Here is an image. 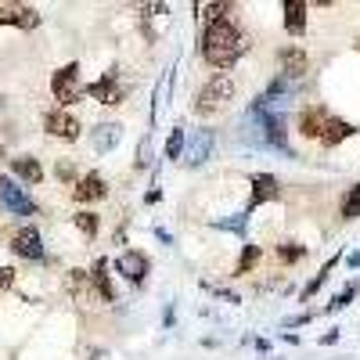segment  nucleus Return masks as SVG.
<instances>
[{"mask_svg":"<svg viewBox=\"0 0 360 360\" xmlns=\"http://www.w3.org/2000/svg\"><path fill=\"white\" fill-rule=\"evenodd\" d=\"M249 37L238 29V22L227 15V18H217V22H209L205 25V33H202V58L213 69H231L238 58H242L249 51Z\"/></svg>","mask_w":360,"mask_h":360,"instance_id":"f257e3e1","label":"nucleus"},{"mask_svg":"<svg viewBox=\"0 0 360 360\" xmlns=\"http://www.w3.org/2000/svg\"><path fill=\"white\" fill-rule=\"evenodd\" d=\"M231 98H234V79H231L227 72H217L213 79H209V83L198 90L195 112H198V115H213V112H220Z\"/></svg>","mask_w":360,"mask_h":360,"instance_id":"f03ea898","label":"nucleus"},{"mask_svg":"<svg viewBox=\"0 0 360 360\" xmlns=\"http://www.w3.org/2000/svg\"><path fill=\"white\" fill-rule=\"evenodd\" d=\"M51 94H54V101L62 105V108H69L72 101H79L83 86H79V65L76 62L62 65V69L51 76Z\"/></svg>","mask_w":360,"mask_h":360,"instance_id":"7ed1b4c3","label":"nucleus"},{"mask_svg":"<svg viewBox=\"0 0 360 360\" xmlns=\"http://www.w3.org/2000/svg\"><path fill=\"white\" fill-rule=\"evenodd\" d=\"M213 148H217V130H213V127L191 130V137H188V144H184V166H191V169L205 166L209 155H213Z\"/></svg>","mask_w":360,"mask_h":360,"instance_id":"20e7f679","label":"nucleus"},{"mask_svg":"<svg viewBox=\"0 0 360 360\" xmlns=\"http://www.w3.org/2000/svg\"><path fill=\"white\" fill-rule=\"evenodd\" d=\"M0 205L15 217H33L37 213V202L25 195V188H18L15 176H0Z\"/></svg>","mask_w":360,"mask_h":360,"instance_id":"39448f33","label":"nucleus"},{"mask_svg":"<svg viewBox=\"0 0 360 360\" xmlns=\"http://www.w3.org/2000/svg\"><path fill=\"white\" fill-rule=\"evenodd\" d=\"M249 202H245V217L249 213H256L259 205H266V202H278V195H281V184H278V176L274 173H252L249 176Z\"/></svg>","mask_w":360,"mask_h":360,"instance_id":"423d86ee","label":"nucleus"},{"mask_svg":"<svg viewBox=\"0 0 360 360\" xmlns=\"http://www.w3.org/2000/svg\"><path fill=\"white\" fill-rule=\"evenodd\" d=\"M86 94L94 98V101H101V105H123L130 90L119 83V69H108L98 83H90V86H86Z\"/></svg>","mask_w":360,"mask_h":360,"instance_id":"0eeeda50","label":"nucleus"},{"mask_svg":"<svg viewBox=\"0 0 360 360\" xmlns=\"http://www.w3.org/2000/svg\"><path fill=\"white\" fill-rule=\"evenodd\" d=\"M278 65H281V76L288 79V83H295V79H303L307 72H310V54L303 51V47H281L278 51Z\"/></svg>","mask_w":360,"mask_h":360,"instance_id":"6e6552de","label":"nucleus"},{"mask_svg":"<svg viewBox=\"0 0 360 360\" xmlns=\"http://www.w3.org/2000/svg\"><path fill=\"white\" fill-rule=\"evenodd\" d=\"M44 130H47L51 137H62V141H76V137L83 134L79 119H76L72 112H65V108L47 112V115H44Z\"/></svg>","mask_w":360,"mask_h":360,"instance_id":"1a4fd4ad","label":"nucleus"},{"mask_svg":"<svg viewBox=\"0 0 360 360\" xmlns=\"http://www.w3.org/2000/svg\"><path fill=\"white\" fill-rule=\"evenodd\" d=\"M11 252L15 256H22V259H44V238H40V231L37 227H22V231H15V238H11Z\"/></svg>","mask_w":360,"mask_h":360,"instance_id":"9d476101","label":"nucleus"},{"mask_svg":"<svg viewBox=\"0 0 360 360\" xmlns=\"http://www.w3.org/2000/svg\"><path fill=\"white\" fill-rule=\"evenodd\" d=\"M328 119H332V112H328L324 105H307L303 112H299V134H303L307 141H321Z\"/></svg>","mask_w":360,"mask_h":360,"instance_id":"9b49d317","label":"nucleus"},{"mask_svg":"<svg viewBox=\"0 0 360 360\" xmlns=\"http://www.w3.org/2000/svg\"><path fill=\"white\" fill-rule=\"evenodd\" d=\"M148 266H152V263H148V256H144V252H134V249H127L123 256L115 259V270H119V274H123L130 285H144Z\"/></svg>","mask_w":360,"mask_h":360,"instance_id":"f8f14e48","label":"nucleus"},{"mask_svg":"<svg viewBox=\"0 0 360 360\" xmlns=\"http://www.w3.org/2000/svg\"><path fill=\"white\" fill-rule=\"evenodd\" d=\"M0 25L37 29V25H40V11L29 8V4H4V8H0Z\"/></svg>","mask_w":360,"mask_h":360,"instance_id":"ddd939ff","label":"nucleus"},{"mask_svg":"<svg viewBox=\"0 0 360 360\" xmlns=\"http://www.w3.org/2000/svg\"><path fill=\"white\" fill-rule=\"evenodd\" d=\"M105 195H108V184H105L101 173H86L79 184L72 188V198L76 202H101Z\"/></svg>","mask_w":360,"mask_h":360,"instance_id":"4468645a","label":"nucleus"},{"mask_svg":"<svg viewBox=\"0 0 360 360\" xmlns=\"http://www.w3.org/2000/svg\"><path fill=\"white\" fill-rule=\"evenodd\" d=\"M90 288H94L105 303H115V285H112V274H108V259L101 256L94 266H90Z\"/></svg>","mask_w":360,"mask_h":360,"instance_id":"2eb2a0df","label":"nucleus"},{"mask_svg":"<svg viewBox=\"0 0 360 360\" xmlns=\"http://www.w3.org/2000/svg\"><path fill=\"white\" fill-rule=\"evenodd\" d=\"M281 11H285V33L288 37H303L307 33V4L303 0H285Z\"/></svg>","mask_w":360,"mask_h":360,"instance_id":"dca6fc26","label":"nucleus"},{"mask_svg":"<svg viewBox=\"0 0 360 360\" xmlns=\"http://www.w3.org/2000/svg\"><path fill=\"white\" fill-rule=\"evenodd\" d=\"M90 141H94V152H112V148L123 141V127L119 123H98L94 134H90Z\"/></svg>","mask_w":360,"mask_h":360,"instance_id":"f3484780","label":"nucleus"},{"mask_svg":"<svg viewBox=\"0 0 360 360\" xmlns=\"http://www.w3.org/2000/svg\"><path fill=\"white\" fill-rule=\"evenodd\" d=\"M353 134H356L353 123H346V119L332 115V119H328V127H324V134H321V144H324V148H335V144H342V141L353 137Z\"/></svg>","mask_w":360,"mask_h":360,"instance_id":"a211bd4d","label":"nucleus"},{"mask_svg":"<svg viewBox=\"0 0 360 360\" xmlns=\"http://www.w3.org/2000/svg\"><path fill=\"white\" fill-rule=\"evenodd\" d=\"M11 173H15L18 180H25V184H40V180H44V166H40V159H33V155L11 159Z\"/></svg>","mask_w":360,"mask_h":360,"instance_id":"6ab92c4d","label":"nucleus"},{"mask_svg":"<svg viewBox=\"0 0 360 360\" xmlns=\"http://www.w3.org/2000/svg\"><path fill=\"white\" fill-rule=\"evenodd\" d=\"M65 288H69V295H86L90 292V270H69Z\"/></svg>","mask_w":360,"mask_h":360,"instance_id":"aec40b11","label":"nucleus"},{"mask_svg":"<svg viewBox=\"0 0 360 360\" xmlns=\"http://www.w3.org/2000/svg\"><path fill=\"white\" fill-rule=\"evenodd\" d=\"M339 213H342V220H356V217H360V184H353V188L342 195Z\"/></svg>","mask_w":360,"mask_h":360,"instance_id":"412c9836","label":"nucleus"},{"mask_svg":"<svg viewBox=\"0 0 360 360\" xmlns=\"http://www.w3.org/2000/svg\"><path fill=\"white\" fill-rule=\"evenodd\" d=\"M259 256H263V249H259V245H245V249H242V256H238V266H234V274H238V278H245L249 270H252V266L259 263Z\"/></svg>","mask_w":360,"mask_h":360,"instance_id":"4be33fe9","label":"nucleus"},{"mask_svg":"<svg viewBox=\"0 0 360 360\" xmlns=\"http://www.w3.org/2000/svg\"><path fill=\"white\" fill-rule=\"evenodd\" d=\"M184 144H188V134H184V127H173V134H169V141H166V159H184Z\"/></svg>","mask_w":360,"mask_h":360,"instance_id":"5701e85b","label":"nucleus"},{"mask_svg":"<svg viewBox=\"0 0 360 360\" xmlns=\"http://www.w3.org/2000/svg\"><path fill=\"white\" fill-rule=\"evenodd\" d=\"M72 220H76V227H79V234H83V238H98V231H101L98 213H90V209H83V213H76Z\"/></svg>","mask_w":360,"mask_h":360,"instance_id":"b1692460","label":"nucleus"},{"mask_svg":"<svg viewBox=\"0 0 360 360\" xmlns=\"http://www.w3.org/2000/svg\"><path fill=\"white\" fill-rule=\"evenodd\" d=\"M335 263H339V256H335V259H328V263H324V266L317 270V278H314V281H310V285L303 288V299H310V295H317V288H321V285L328 281V274H332V270H335Z\"/></svg>","mask_w":360,"mask_h":360,"instance_id":"393cba45","label":"nucleus"},{"mask_svg":"<svg viewBox=\"0 0 360 360\" xmlns=\"http://www.w3.org/2000/svg\"><path fill=\"white\" fill-rule=\"evenodd\" d=\"M310 249L307 245H295V242H288V245H278V259L281 263H299V259H303Z\"/></svg>","mask_w":360,"mask_h":360,"instance_id":"a878e982","label":"nucleus"},{"mask_svg":"<svg viewBox=\"0 0 360 360\" xmlns=\"http://www.w3.org/2000/svg\"><path fill=\"white\" fill-rule=\"evenodd\" d=\"M356 288H360V285H356V281H349V285L342 288V295H335L332 303H328V314H339V310H346V307H349V299L356 295Z\"/></svg>","mask_w":360,"mask_h":360,"instance_id":"bb28decb","label":"nucleus"},{"mask_svg":"<svg viewBox=\"0 0 360 360\" xmlns=\"http://www.w3.org/2000/svg\"><path fill=\"white\" fill-rule=\"evenodd\" d=\"M245 224H249V217H245V213H238V217H231V220H217L213 227L231 231V234H245Z\"/></svg>","mask_w":360,"mask_h":360,"instance_id":"cd10ccee","label":"nucleus"},{"mask_svg":"<svg viewBox=\"0 0 360 360\" xmlns=\"http://www.w3.org/2000/svg\"><path fill=\"white\" fill-rule=\"evenodd\" d=\"M54 173H58V180H65V184H69V180H76V166H72V162H65V159L54 166Z\"/></svg>","mask_w":360,"mask_h":360,"instance_id":"c85d7f7f","label":"nucleus"},{"mask_svg":"<svg viewBox=\"0 0 360 360\" xmlns=\"http://www.w3.org/2000/svg\"><path fill=\"white\" fill-rule=\"evenodd\" d=\"M141 18H152V15H166V4H137Z\"/></svg>","mask_w":360,"mask_h":360,"instance_id":"c756f323","label":"nucleus"},{"mask_svg":"<svg viewBox=\"0 0 360 360\" xmlns=\"http://www.w3.org/2000/svg\"><path fill=\"white\" fill-rule=\"evenodd\" d=\"M11 285H15V270L11 266H0V292L11 288Z\"/></svg>","mask_w":360,"mask_h":360,"instance_id":"7c9ffc66","label":"nucleus"},{"mask_svg":"<svg viewBox=\"0 0 360 360\" xmlns=\"http://www.w3.org/2000/svg\"><path fill=\"white\" fill-rule=\"evenodd\" d=\"M148 155H152V152H148V137L141 141V159H137V169H144L148 166Z\"/></svg>","mask_w":360,"mask_h":360,"instance_id":"2f4dec72","label":"nucleus"},{"mask_svg":"<svg viewBox=\"0 0 360 360\" xmlns=\"http://www.w3.org/2000/svg\"><path fill=\"white\" fill-rule=\"evenodd\" d=\"M349 266H360V252H349Z\"/></svg>","mask_w":360,"mask_h":360,"instance_id":"473e14b6","label":"nucleus"},{"mask_svg":"<svg viewBox=\"0 0 360 360\" xmlns=\"http://www.w3.org/2000/svg\"><path fill=\"white\" fill-rule=\"evenodd\" d=\"M0 159H4V148H0Z\"/></svg>","mask_w":360,"mask_h":360,"instance_id":"72a5a7b5","label":"nucleus"},{"mask_svg":"<svg viewBox=\"0 0 360 360\" xmlns=\"http://www.w3.org/2000/svg\"><path fill=\"white\" fill-rule=\"evenodd\" d=\"M356 51H360V44H356Z\"/></svg>","mask_w":360,"mask_h":360,"instance_id":"f704fd0d","label":"nucleus"}]
</instances>
